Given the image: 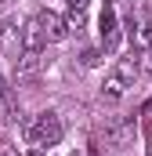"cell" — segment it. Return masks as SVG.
<instances>
[{"mask_svg":"<svg viewBox=\"0 0 152 156\" xmlns=\"http://www.w3.org/2000/svg\"><path fill=\"white\" fill-rule=\"evenodd\" d=\"M91 0H69V11H87Z\"/></svg>","mask_w":152,"mask_h":156,"instance_id":"cell-9","label":"cell"},{"mask_svg":"<svg viewBox=\"0 0 152 156\" xmlns=\"http://www.w3.org/2000/svg\"><path fill=\"white\" fill-rule=\"evenodd\" d=\"M36 22H40V29H43V40H51V44L65 40V33H69L65 18H62V15H54V11H40Z\"/></svg>","mask_w":152,"mask_h":156,"instance_id":"cell-3","label":"cell"},{"mask_svg":"<svg viewBox=\"0 0 152 156\" xmlns=\"http://www.w3.org/2000/svg\"><path fill=\"white\" fill-rule=\"evenodd\" d=\"M98 29H102V47H105V51H116V44H119V18H116L112 7H105V11H102Z\"/></svg>","mask_w":152,"mask_h":156,"instance_id":"cell-4","label":"cell"},{"mask_svg":"<svg viewBox=\"0 0 152 156\" xmlns=\"http://www.w3.org/2000/svg\"><path fill=\"white\" fill-rule=\"evenodd\" d=\"M0 4H4V0H0Z\"/></svg>","mask_w":152,"mask_h":156,"instance_id":"cell-12","label":"cell"},{"mask_svg":"<svg viewBox=\"0 0 152 156\" xmlns=\"http://www.w3.org/2000/svg\"><path fill=\"white\" fill-rule=\"evenodd\" d=\"M141 73V58L138 55H127V58H119L112 69H109V76H105V87H102V94L116 102V98H123L127 94V87H134V80Z\"/></svg>","mask_w":152,"mask_h":156,"instance_id":"cell-1","label":"cell"},{"mask_svg":"<svg viewBox=\"0 0 152 156\" xmlns=\"http://www.w3.org/2000/svg\"><path fill=\"white\" fill-rule=\"evenodd\" d=\"M0 51L4 55H18L22 51V26H18V18H7L0 26Z\"/></svg>","mask_w":152,"mask_h":156,"instance_id":"cell-5","label":"cell"},{"mask_svg":"<svg viewBox=\"0 0 152 156\" xmlns=\"http://www.w3.org/2000/svg\"><path fill=\"white\" fill-rule=\"evenodd\" d=\"M80 62H83V66L91 69V66H98V62H102V51H94V47H87V51L80 55Z\"/></svg>","mask_w":152,"mask_h":156,"instance_id":"cell-8","label":"cell"},{"mask_svg":"<svg viewBox=\"0 0 152 156\" xmlns=\"http://www.w3.org/2000/svg\"><path fill=\"white\" fill-rule=\"evenodd\" d=\"M29 142H33L36 149L58 145V142H62V120L54 116V113H40V116L33 120V127H29Z\"/></svg>","mask_w":152,"mask_h":156,"instance_id":"cell-2","label":"cell"},{"mask_svg":"<svg viewBox=\"0 0 152 156\" xmlns=\"http://www.w3.org/2000/svg\"><path fill=\"white\" fill-rule=\"evenodd\" d=\"M7 91H11V87H7V76H4V73H0V102H4V98H7Z\"/></svg>","mask_w":152,"mask_h":156,"instance_id":"cell-10","label":"cell"},{"mask_svg":"<svg viewBox=\"0 0 152 156\" xmlns=\"http://www.w3.org/2000/svg\"><path fill=\"white\" fill-rule=\"evenodd\" d=\"M15 66H18V76H29V73L40 66V51H18Z\"/></svg>","mask_w":152,"mask_h":156,"instance_id":"cell-7","label":"cell"},{"mask_svg":"<svg viewBox=\"0 0 152 156\" xmlns=\"http://www.w3.org/2000/svg\"><path fill=\"white\" fill-rule=\"evenodd\" d=\"M4 156H7V153H4Z\"/></svg>","mask_w":152,"mask_h":156,"instance_id":"cell-13","label":"cell"},{"mask_svg":"<svg viewBox=\"0 0 152 156\" xmlns=\"http://www.w3.org/2000/svg\"><path fill=\"white\" fill-rule=\"evenodd\" d=\"M33 156H43V149H36V153H33Z\"/></svg>","mask_w":152,"mask_h":156,"instance_id":"cell-11","label":"cell"},{"mask_svg":"<svg viewBox=\"0 0 152 156\" xmlns=\"http://www.w3.org/2000/svg\"><path fill=\"white\" fill-rule=\"evenodd\" d=\"M43 29H40L36 18H29L26 22V29H22V51H43Z\"/></svg>","mask_w":152,"mask_h":156,"instance_id":"cell-6","label":"cell"}]
</instances>
